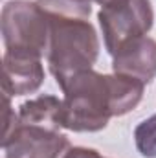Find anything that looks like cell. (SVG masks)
I'll use <instances>...</instances> for the list:
<instances>
[{
    "label": "cell",
    "mask_w": 156,
    "mask_h": 158,
    "mask_svg": "<svg viewBox=\"0 0 156 158\" xmlns=\"http://www.w3.org/2000/svg\"><path fill=\"white\" fill-rule=\"evenodd\" d=\"M63 158H105L99 151L90 147H70Z\"/></svg>",
    "instance_id": "10"
},
{
    "label": "cell",
    "mask_w": 156,
    "mask_h": 158,
    "mask_svg": "<svg viewBox=\"0 0 156 158\" xmlns=\"http://www.w3.org/2000/svg\"><path fill=\"white\" fill-rule=\"evenodd\" d=\"M2 147L6 158H63L72 143L63 132L24 125L15 119V123L4 131Z\"/></svg>",
    "instance_id": "5"
},
{
    "label": "cell",
    "mask_w": 156,
    "mask_h": 158,
    "mask_svg": "<svg viewBox=\"0 0 156 158\" xmlns=\"http://www.w3.org/2000/svg\"><path fill=\"white\" fill-rule=\"evenodd\" d=\"M112 59L114 74L134 77L143 85L156 77V40L151 37H143L125 46Z\"/></svg>",
    "instance_id": "7"
},
{
    "label": "cell",
    "mask_w": 156,
    "mask_h": 158,
    "mask_svg": "<svg viewBox=\"0 0 156 158\" xmlns=\"http://www.w3.org/2000/svg\"><path fill=\"white\" fill-rule=\"evenodd\" d=\"M143 88L145 85L134 77L81 72L61 88L64 92L63 127L74 132L103 131L110 118L125 116L140 105Z\"/></svg>",
    "instance_id": "1"
},
{
    "label": "cell",
    "mask_w": 156,
    "mask_h": 158,
    "mask_svg": "<svg viewBox=\"0 0 156 158\" xmlns=\"http://www.w3.org/2000/svg\"><path fill=\"white\" fill-rule=\"evenodd\" d=\"M44 83L42 59L30 55L4 53V79L2 88L6 96H26L33 94Z\"/></svg>",
    "instance_id": "6"
},
{
    "label": "cell",
    "mask_w": 156,
    "mask_h": 158,
    "mask_svg": "<svg viewBox=\"0 0 156 158\" xmlns=\"http://www.w3.org/2000/svg\"><path fill=\"white\" fill-rule=\"evenodd\" d=\"M17 121L24 125H37L61 132L63 127V101L55 96H39L18 107Z\"/></svg>",
    "instance_id": "8"
},
{
    "label": "cell",
    "mask_w": 156,
    "mask_h": 158,
    "mask_svg": "<svg viewBox=\"0 0 156 158\" xmlns=\"http://www.w3.org/2000/svg\"><path fill=\"white\" fill-rule=\"evenodd\" d=\"M2 40L7 53L46 57L50 42V20L44 9L30 0H9L0 15Z\"/></svg>",
    "instance_id": "3"
},
{
    "label": "cell",
    "mask_w": 156,
    "mask_h": 158,
    "mask_svg": "<svg viewBox=\"0 0 156 158\" xmlns=\"http://www.w3.org/2000/svg\"><path fill=\"white\" fill-rule=\"evenodd\" d=\"M68 2H72V4H77V6H83V7H92L90 4L92 2H97V4H105V2H109V0H68Z\"/></svg>",
    "instance_id": "11"
},
{
    "label": "cell",
    "mask_w": 156,
    "mask_h": 158,
    "mask_svg": "<svg viewBox=\"0 0 156 158\" xmlns=\"http://www.w3.org/2000/svg\"><path fill=\"white\" fill-rule=\"evenodd\" d=\"M134 142L142 156L156 158V114L134 129Z\"/></svg>",
    "instance_id": "9"
},
{
    "label": "cell",
    "mask_w": 156,
    "mask_h": 158,
    "mask_svg": "<svg viewBox=\"0 0 156 158\" xmlns=\"http://www.w3.org/2000/svg\"><path fill=\"white\" fill-rule=\"evenodd\" d=\"M44 13L50 20L46 61L57 85L63 88L74 76L92 70L99 57V39L84 15L61 9H44Z\"/></svg>",
    "instance_id": "2"
},
{
    "label": "cell",
    "mask_w": 156,
    "mask_h": 158,
    "mask_svg": "<svg viewBox=\"0 0 156 158\" xmlns=\"http://www.w3.org/2000/svg\"><path fill=\"white\" fill-rule=\"evenodd\" d=\"M97 20L107 52L114 57L125 46L147 37L154 24L151 0H109L101 6Z\"/></svg>",
    "instance_id": "4"
}]
</instances>
